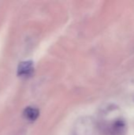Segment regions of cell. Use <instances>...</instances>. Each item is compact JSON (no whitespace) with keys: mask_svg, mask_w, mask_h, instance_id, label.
<instances>
[{"mask_svg":"<svg viewBox=\"0 0 134 135\" xmlns=\"http://www.w3.org/2000/svg\"><path fill=\"white\" fill-rule=\"evenodd\" d=\"M34 72V64L31 60H26L20 62L17 66V74L19 77L28 78Z\"/></svg>","mask_w":134,"mask_h":135,"instance_id":"obj_1","label":"cell"},{"mask_svg":"<svg viewBox=\"0 0 134 135\" xmlns=\"http://www.w3.org/2000/svg\"><path fill=\"white\" fill-rule=\"evenodd\" d=\"M39 115V111L34 107H27L24 108V112H23V116L24 117L25 119L33 122L36 121Z\"/></svg>","mask_w":134,"mask_h":135,"instance_id":"obj_2","label":"cell"}]
</instances>
